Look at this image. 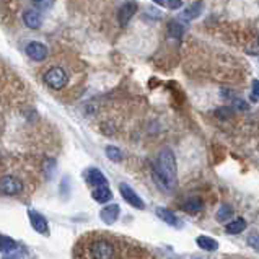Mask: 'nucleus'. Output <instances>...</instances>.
<instances>
[{
	"label": "nucleus",
	"mask_w": 259,
	"mask_h": 259,
	"mask_svg": "<svg viewBox=\"0 0 259 259\" xmlns=\"http://www.w3.org/2000/svg\"><path fill=\"white\" fill-rule=\"evenodd\" d=\"M41 174L43 165L34 158L0 157V195L30 197L39 186Z\"/></svg>",
	"instance_id": "obj_1"
},
{
	"label": "nucleus",
	"mask_w": 259,
	"mask_h": 259,
	"mask_svg": "<svg viewBox=\"0 0 259 259\" xmlns=\"http://www.w3.org/2000/svg\"><path fill=\"white\" fill-rule=\"evenodd\" d=\"M73 256L85 259H113V258H126L135 256L134 248L124 245L121 238L116 235L104 233V231H92L85 233L77 245L73 246Z\"/></svg>",
	"instance_id": "obj_2"
},
{
	"label": "nucleus",
	"mask_w": 259,
	"mask_h": 259,
	"mask_svg": "<svg viewBox=\"0 0 259 259\" xmlns=\"http://www.w3.org/2000/svg\"><path fill=\"white\" fill-rule=\"evenodd\" d=\"M75 70L77 67H73V61L67 54L64 59L46 67L43 73V82L56 93L68 92L73 87V73H75Z\"/></svg>",
	"instance_id": "obj_3"
},
{
	"label": "nucleus",
	"mask_w": 259,
	"mask_h": 259,
	"mask_svg": "<svg viewBox=\"0 0 259 259\" xmlns=\"http://www.w3.org/2000/svg\"><path fill=\"white\" fill-rule=\"evenodd\" d=\"M153 178L162 191L170 193L178 183V168H176V158L170 149H165L160 152L157 158V165L153 166Z\"/></svg>",
	"instance_id": "obj_4"
},
{
	"label": "nucleus",
	"mask_w": 259,
	"mask_h": 259,
	"mask_svg": "<svg viewBox=\"0 0 259 259\" xmlns=\"http://www.w3.org/2000/svg\"><path fill=\"white\" fill-rule=\"evenodd\" d=\"M22 82L18 77L10 75L5 65H0V101L12 103L17 101L18 95L22 93Z\"/></svg>",
	"instance_id": "obj_5"
},
{
	"label": "nucleus",
	"mask_w": 259,
	"mask_h": 259,
	"mask_svg": "<svg viewBox=\"0 0 259 259\" xmlns=\"http://www.w3.org/2000/svg\"><path fill=\"white\" fill-rule=\"evenodd\" d=\"M119 191H121V195L124 197L126 202L130 204L132 207H135V209H139V210L145 209V204H144V200H142L140 195L137 194L130 186H128L126 183L119 184Z\"/></svg>",
	"instance_id": "obj_6"
},
{
	"label": "nucleus",
	"mask_w": 259,
	"mask_h": 259,
	"mask_svg": "<svg viewBox=\"0 0 259 259\" xmlns=\"http://www.w3.org/2000/svg\"><path fill=\"white\" fill-rule=\"evenodd\" d=\"M26 54L36 62H43L49 57V49L41 43H30L26 46Z\"/></svg>",
	"instance_id": "obj_7"
},
{
	"label": "nucleus",
	"mask_w": 259,
	"mask_h": 259,
	"mask_svg": "<svg viewBox=\"0 0 259 259\" xmlns=\"http://www.w3.org/2000/svg\"><path fill=\"white\" fill-rule=\"evenodd\" d=\"M28 219H30L31 227H33L38 233H41V235L49 233V230H47V220L43 214L36 212V210H28Z\"/></svg>",
	"instance_id": "obj_8"
},
{
	"label": "nucleus",
	"mask_w": 259,
	"mask_h": 259,
	"mask_svg": "<svg viewBox=\"0 0 259 259\" xmlns=\"http://www.w3.org/2000/svg\"><path fill=\"white\" fill-rule=\"evenodd\" d=\"M135 12H137V3L135 2H126L123 7L119 8L118 20H119L121 28H126V26H128V23L130 22V18L135 15Z\"/></svg>",
	"instance_id": "obj_9"
},
{
	"label": "nucleus",
	"mask_w": 259,
	"mask_h": 259,
	"mask_svg": "<svg viewBox=\"0 0 259 259\" xmlns=\"http://www.w3.org/2000/svg\"><path fill=\"white\" fill-rule=\"evenodd\" d=\"M85 179L88 184H92V186L98 188V186H108V179L106 176L97 170V168H90V170H87V174H85Z\"/></svg>",
	"instance_id": "obj_10"
},
{
	"label": "nucleus",
	"mask_w": 259,
	"mask_h": 259,
	"mask_svg": "<svg viewBox=\"0 0 259 259\" xmlns=\"http://www.w3.org/2000/svg\"><path fill=\"white\" fill-rule=\"evenodd\" d=\"M121 214V209L118 204H111V205H106V207L101 209V212H99V217H101V220L104 224H114L116 220H118V217Z\"/></svg>",
	"instance_id": "obj_11"
},
{
	"label": "nucleus",
	"mask_w": 259,
	"mask_h": 259,
	"mask_svg": "<svg viewBox=\"0 0 259 259\" xmlns=\"http://www.w3.org/2000/svg\"><path fill=\"white\" fill-rule=\"evenodd\" d=\"M155 214H157L158 219L163 220V222H165V224H168V225H171V227H178V225H179V219L173 214V210H168V209H165V207H158V209L155 210Z\"/></svg>",
	"instance_id": "obj_12"
},
{
	"label": "nucleus",
	"mask_w": 259,
	"mask_h": 259,
	"mask_svg": "<svg viewBox=\"0 0 259 259\" xmlns=\"http://www.w3.org/2000/svg\"><path fill=\"white\" fill-rule=\"evenodd\" d=\"M204 207V204H202V200H200L199 197H191V199H188L186 202H183L181 204V209L184 210L186 214H199L200 210H202Z\"/></svg>",
	"instance_id": "obj_13"
},
{
	"label": "nucleus",
	"mask_w": 259,
	"mask_h": 259,
	"mask_svg": "<svg viewBox=\"0 0 259 259\" xmlns=\"http://www.w3.org/2000/svg\"><path fill=\"white\" fill-rule=\"evenodd\" d=\"M92 197L97 200V202L104 204L113 199V193H111V189L108 186H98V188H95V191L92 193Z\"/></svg>",
	"instance_id": "obj_14"
},
{
	"label": "nucleus",
	"mask_w": 259,
	"mask_h": 259,
	"mask_svg": "<svg viewBox=\"0 0 259 259\" xmlns=\"http://www.w3.org/2000/svg\"><path fill=\"white\" fill-rule=\"evenodd\" d=\"M23 22L28 28L38 30L41 26V15L38 12H34V10H28V12H25L23 15Z\"/></svg>",
	"instance_id": "obj_15"
},
{
	"label": "nucleus",
	"mask_w": 259,
	"mask_h": 259,
	"mask_svg": "<svg viewBox=\"0 0 259 259\" xmlns=\"http://www.w3.org/2000/svg\"><path fill=\"white\" fill-rule=\"evenodd\" d=\"M195 243H197V246L200 248V250L209 251V253L219 250V243H217V240H214V238H210V236H204V235L197 236Z\"/></svg>",
	"instance_id": "obj_16"
},
{
	"label": "nucleus",
	"mask_w": 259,
	"mask_h": 259,
	"mask_svg": "<svg viewBox=\"0 0 259 259\" xmlns=\"http://www.w3.org/2000/svg\"><path fill=\"white\" fill-rule=\"evenodd\" d=\"M245 228H246V220L245 219H235V220H231L230 224L225 225V231L227 233H230V235L241 233Z\"/></svg>",
	"instance_id": "obj_17"
},
{
	"label": "nucleus",
	"mask_w": 259,
	"mask_h": 259,
	"mask_svg": "<svg viewBox=\"0 0 259 259\" xmlns=\"http://www.w3.org/2000/svg\"><path fill=\"white\" fill-rule=\"evenodd\" d=\"M200 13H202V2H200V0H197V2L191 3L186 10H184L183 17L186 18V20H195Z\"/></svg>",
	"instance_id": "obj_18"
},
{
	"label": "nucleus",
	"mask_w": 259,
	"mask_h": 259,
	"mask_svg": "<svg viewBox=\"0 0 259 259\" xmlns=\"http://www.w3.org/2000/svg\"><path fill=\"white\" fill-rule=\"evenodd\" d=\"M17 241L12 240L10 236H5V235H0V251L5 253V255H10V253H15L17 251Z\"/></svg>",
	"instance_id": "obj_19"
},
{
	"label": "nucleus",
	"mask_w": 259,
	"mask_h": 259,
	"mask_svg": "<svg viewBox=\"0 0 259 259\" xmlns=\"http://www.w3.org/2000/svg\"><path fill=\"white\" fill-rule=\"evenodd\" d=\"M183 33H184V28H183L181 23H178V22L168 23V36H170V38L179 41L183 38Z\"/></svg>",
	"instance_id": "obj_20"
},
{
	"label": "nucleus",
	"mask_w": 259,
	"mask_h": 259,
	"mask_svg": "<svg viewBox=\"0 0 259 259\" xmlns=\"http://www.w3.org/2000/svg\"><path fill=\"white\" fill-rule=\"evenodd\" d=\"M231 215H233V210H231V207L228 204H224L220 205V209L217 210V220L219 222H228L231 219Z\"/></svg>",
	"instance_id": "obj_21"
},
{
	"label": "nucleus",
	"mask_w": 259,
	"mask_h": 259,
	"mask_svg": "<svg viewBox=\"0 0 259 259\" xmlns=\"http://www.w3.org/2000/svg\"><path fill=\"white\" fill-rule=\"evenodd\" d=\"M106 157L109 158L111 162H121L123 160V152H121L118 147H114V145H108L106 147Z\"/></svg>",
	"instance_id": "obj_22"
},
{
	"label": "nucleus",
	"mask_w": 259,
	"mask_h": 259,
	"mask_svg": "<svg viewBox=\"0 0 259 259\" xmlns=\"http://www.w3.org/2000/svg\"><path fill=\"white\" fill-rule=\"evenodd\" d=\"M56 0H33V3H34V7L38 8V10H47V8H51L52 5H54Z\"/></svg>",
	"instance_id": "obj_23"
},
{
	"label": "nucleus",
	"mask_w": 259,
	"mask_h": 259,
	"mask_svg": "<svg viewBox=\"0 0 259 259\" xmlns=\"http://www.w3.org/2000/svg\"><path fill=\"white\" fill-rule=\"evenodd\" d=\"M248 245H250L253 250H256V251H259V235H250L248 236Z\"/></svg>",
	"instance_id": "obj_24"
},
{
	"label": "nucleus",
	"mask_w": 259,
	"mask_h": 259,
	"mask_svg": "<svg viewBox=\"0 0 259 259\" xmlns=\"http://www.w3.org/2000/svg\"><path fill=\"white\" fill-rule=\"evenodd\" d=\"M230 103L233 104V106L236 108V109H246L248 108V104H246V101H243V99H240V98H233V99H230Z\"/></svg>",
	"instance_id": "obj_25"
},
{
	"label": "nucleus",
	"mask_w": 259,
	"mask_h": 259,
	"mask_svg": "<svg viewBox=\"0 0 259 259\" xmlns=\"http://www.w3.org/2000/svg\"><path fill=\"white\" fill-rule=\"evenodd\" d=\"M165 5L171 10H178L183 5V2L181 0H165Z\"/></svg>",
	"instance_id": "obj_26"
},
{
	"label": "nucleus",
	"mask_w": 259,
	"mask_h": 259,
	"mask_svg": "<svg viewBox=\"0 0 259 259\" xmlns=\"http://www.w3.org/2000/svg\"><path fill=\"white\" fill-rule=\"evenodd\" d=\"M253 93H255V99H259V80H253Z\"/></svg>",
	"instance_id": "obj_27"
},
{
	"label": "nucleus",
	"mask_w": 259,
	"mask_h": 259,
	"mask_svg": "<svg viewBox=\"0 0 259 259\" xmlns=\"http://www.w3.org/2000/svg\"><path fill=\"white\" fill-rule=\"evenodd\" d=\"M152 2H155L157 5H165V0H152Z\"/></svg>",
	"instance_id": "obj_28"
},
{
	"label": "nucleus",
	"mask_w": 259,
	"mask_h": 259,
	"mask_svg": "<svg viewBox=\"0 0 259 259\" xmlns=\"http://www.w3.org/2000/svg\"><path fill=\"white\" fill-rule=\"evenodd\" d=\"M0 129H2V121H0Z\"/></svg>",
	"instance_id": "obj_29"
}]
</instances>
